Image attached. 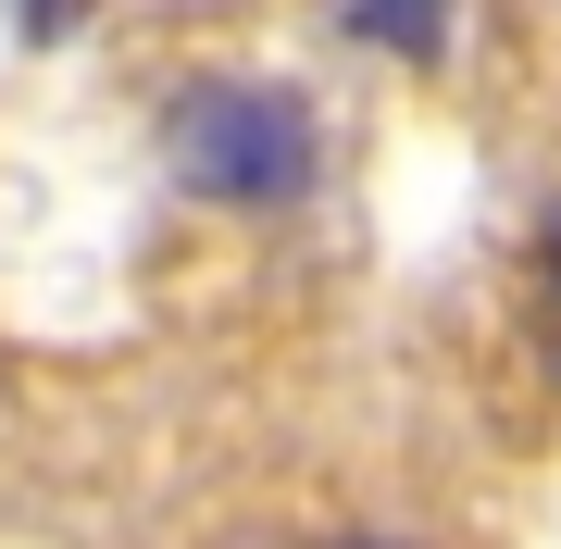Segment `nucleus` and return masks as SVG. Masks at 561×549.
Masks as SVG:
<instances>
[{"label": "nucleus", "mask_w": 561, "mask_h": 549, "mask_svg": "<svg viewBox=\"0 0 561 549\" xmlns=\"http://www.w3.org/2000/svg\"><path fill=\"white\" fill-rule=\"evenodd\" d=\"M62 25H88V0H13V38H62Z\"/></svg>", "instance_id": "7ed1b4c3"}, {"label": "nucleus", "mask_w": 561, "mask_h": 549, "mask_svg": "<svg viewBox=\"0 0 561 549\" xmlns=\"http://www.w3.org/2000/svg\"><path fill=\"white\" fill-rule=\"evenodd\" d=\"M162 163H175V187H201V201L225 213H287L324 163L300 88H262V76H201L175 113H162Z\"/></svg>", "instance_id": "f257e3e1"}, {"label": "nucleus", "mask_w": 561, "mask_h": 549, "mask_svg": "<svg viewBox=\"0 0 561 549\" xmlns=\"http://www.w3.org/2000/svg\"><path fill=\"white\" fill-rule=\"evenodd\" d=\"M537 250H549V287H561V213H549V238H537Z\"/></svg>", "instance_id": "20e7f679"}, {"label": "nucleus", "mask_w": 561, "mask_h": 549, "mask_svg": "<svg viewBox=\"0 0 561 549\" xmlns=\"http://www.w3.org/2000/svg\"><path fill=\"white\" fill-rule=\"evenodd\" d=\"M449 13H461V0H350V38H375L400 62H437L449 50Z\"/></svg>", "instance_id": "f03ea898"}]
</instances>
